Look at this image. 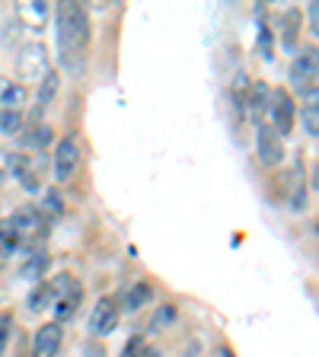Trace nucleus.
<instances>
[{
  "mask_svg": "<svg viewBox=\"0 0 319 357\" xmlns=\"http://www.w3.org/2000/svg\"><path fill=\"white\" fill-rule=\"evenodd\" d=\"M58 48L67 70H83V58L89 48V16L80 3L64 0L58 7Z\"/></svg>",
  "mask_w": 319,
  "mask_h": 357,
  "instance_id": "1",
  "label": "nucleus"
},
{
  "mask_svg": "<svg viewBox=\"0 0 319 357\" xmlns=\"http://www.w3.org/2000/svg\"><path fill=\"white\" fill-rule=\"evenodd\" d=\"M48 287H52V310H54V319H58V326H61V322L71 319V316H74V310L80 306L83 287H80V281H77L74 275H67V271L54 275L52 281H48Z\"/></svg>",
  "mask_w": 319,
  "mask_h": 357,
  "instance_id": "2",
  "label": "nucleus"
},
{
  "mask_svg": "<svg viewBox=\"0 0 319 357\" xmlns=\"http://www.w3.org/2000/svg\"><path fill=\"white\" fill-rule=\"evenodd\" d=\"M7 227L13 230L16 245H26V249L42 245V239H45V217L38 208H20L7 220Z\"/></svg>",
  "mask_w": 319,
  "mask_h": 357,
  "instance_id": "3",
  "label": "nucleus"
},
{
  "mask_svg": "<svg viewBox=\"0 0 319 357\" xmlns=\"http://www.w3.org/2000/svg\"><path fill=\"white\" fill-rule=\"evenodd\" d=\"M22 80H42L48 70V48L42 42H29L20 48V61H16Z\"/></svg>",
  "mask_w": 319,
  "mask_h": 357,
  "instance_id": "4",
  "label": "nucleus"
},
{
  "mask_svg": "<svg viewBox=\"0 0 319 357\" xmlns=\"http://www.w3.org/2000/svg\"><path fill=\"white\" fill-rule=\"evenodd\" d=\"M268 115H272V125L268 128L284 141V137L290 134V128H294V99H290L288 89H275V93H272Z\"/></svg>",
  "mask_w": 319,
  "mask_h": 357,
  "instance_id": "5",
  "label": "nucleus"
},
{
  "mask_svg": "<svg viewBox=\"0 0 319 357\" xmlns=\"http://www.w3.org/2000/svg\"><path fill=\"white\" fill-rule=\"evenodd\" d=\"M290 83H294V89H300L304 96L316 93V48L304 52L290 64Z\"/></svg>",
  "mask_w": 319,
  "mask_h": 357,
  "instance_id": "6",
  "label": "nucleus"
},
{
  "mask_svg": "<svg viewBox=\"0 0 319 357\" xmlns=\"http://www.w3.org/2000/svg\"><path fill=\"white\" fill-rule=\"evenodd\" d=\"M77 163H80V147H77L74 137L58 141V147H54V178L67 182L77 172Z\"/></svg>",
  "mask_w": 319,
  "mask_h": 357,
  "instance_id": "7",
  "label": "nucleus"
},
{
  "mask_svg": "<svg viewBox=\"0 0 319 357\" xmlns=\"http://www.w3.org/2000/svg\"><path fill=\"white\" fill-rule=\"evenodd\" d=\"M61 338H64V332H61L58 322H45V326L36 332L32 357H54L61 351Z\"/></svg>",
  "mask_w": 319,
  "mask_h": 357,
  "instance_id": "8",
  "label": "nucleus"
},
{
  "mask_svg": "<svg viewBox=\"0 0 319 357\" xmlns=\"http://www.w3.org/2000/svg\"><path fill=\"white\" fill-rule=\"evenodd\" d=\"M259 160L265 166H278L284 160V141L268 125H259Z\"/></svg>",
  "mask_w": 319,
  "mask_h": 357,
  "instance_id": "9",
  "label": "nucleus"
},
{
  "mask_svg": "<svg viewBox=\"0 0 319 357\" xmlns=\"http://www.w3.org/2000/svg\"><path fill=\"white\" fill-rule=\"evenodd\" d=\"M268 102H272V89L265 83L249 86V93H246V115H249L253 125H262V119L268 115Z\"/></svg>",
  "mask_w": 319,
  "mask_h": 357,
  "instance_id": "10",
  "label": "nucleus"
},
{
  "mask_svg": "<svg viewBox=\"0 0 319 357\" xmlns=\"http://www.w3.org/2000/svg\"><path fill=\"white\" fill-rule=\"evenodd\" d=\"M119 326V310L112 306V300H99L93 316H89V332L93 335H112Z\"/></svg>",
  "mask_w": 319,
  "mask_h": 357,
  "instance_id": "11",
  "label": "nucleus"
},
{
  "mask_svg": "<svg viewBox=\"0 0 319 357\" xmlns=\"http://www.w3.org/2000/svg\"><path fill=\"white\" fill-rule=\"evenodd\" d=\"M10 169L16 172V178L22 182V188H29V192H36V188H38V178H36V166H32V156L13 153V156H10Z\"/></svg>",
  "mask_w": 319,
  "mask_h": 357,
  "instance_id": "12",
  "label": "nucleus"
},
{
  "mask_svg": "<svg viewBox=\"0 0 319 357\" xmlns=\"http://www.w3.org/2000/svg\"><path fill=\"white\" fill-rule=\"evenodd\" d=\"M58 86H61L58 70H45V77L38 80V112H42L45 105H48L54 96H58Z\"/></svg>",
  "mask_w": 319,
  "mask_h": 357,
  "instance_id": "13",
  "label": "nucleus"
},
{
  "mask_svg": "<svg viewBox=\"0 0 319 357\" xmlns=\"http://www.w3.org/2000/svg\"><path fill=\"white\" fill-rule=\"evenodd\" d=\"M0 105H3V112H20L26 105V86H20V83L3 86L0 89Z\"/></svg>",
  "mask_w": 319,
  "mask_h": 357,
  "instance_id": "14",
  "label": "nucleus"
},
{
  "mask_svg": "<svg viewBox=\"0 0 319 357\" xmlns=\"http://www.w3.org/2000/svg\"><path fill=\"white\" fill-rule=\"evenodd\" d=\"M300 119H304V131L310 134V137H316V134H319V105H316V93H310V96H306V105L300 109Z\"/></svg>",
  "mask_w": 319,
  "mask_h": 357,
  "instance_id": "15",
  "label": "nucleus"
},
{
  "mask_svg": "<svg viewBox=\"0 0 319 357\" xmlns=\"http://www.w3.org/2000/svg\"><path fill=\"white\" fill-rule=\"evenodd\" d=\"M20 16L26 22H32V26H42L45 20H48V3L45 0H32V3H22L20 7Z\"/></svg>",
  "mask_w": 319,
  "mask_h": 357,
  "instance_id": "16",
  "label": "nucleus"
},
{
  "mask_svg": "<svg viewBox=\"0 0 319 357\" xmlns=\"http://www.w3.org/2000/svg\"><path fill=\"white\" fill-rule=\"evenodd\" d=\"M48 268V252H45V245H36L32 249V255H29V261L22 265V275L26 278H38Z\"/></svg>",
  "mask_w": 319,
  "mask_h": 357,
  "instance_id": "17",
  "label": "nucleus"
},
{
  "mask_svg": "<svg viewBox=\"0 0 319 357\" xmlns=\"http://www.w3.org/2000/svg\"><path fill=\"white\" fill-rule=\"evenodd\" d=\"M150 294H154V290H150V284H134L131 290H128V297H125V310L128 312H134V310H141L144 303H147L150 300Z\"/></svg>",
  "mask_w": 319,
  "mask_h": 357,
  "instance_id": "18",
  "label": "nucleus"
},
{
  "mask_svg": "<svg viewBox=\"0 0 319 357\" xmlns=\"http://www.w3.org/2000/svg\"><path fill=\"white\" fill-rule=\"evenodd\" d=\"M29 310H36V312L52 310V287H48V284H38V287L32 290V297H29Z\"/></svg>",
  "mask_w": 319,
  "mask_h": 357,
  "instance_id": "19",
  "label": "nucleus"
},
{
  "mask_svg": "<svg viewBox=\"0 0 319 357\" xmlns=\"http://www.w3.org/2000/svg\"><path fill=\"white\" fill-rule=\"evenodd\" d=\"M22 131V115L20 112H3L0 109V134H20Z\"/></svg>",
  "mask_w": 319,
  "mask_h": 357,
  "instance_id": "20",
  "label": "nucleus"
},
{
  "mask_svg": "<svg viewBox=\"0 0 319 357\" xmlns=\"http://www.w3.org/2000/svg\"><path fill=\"white\" fill-rule=\"evenodd\" d=\"M297 22H300V13L288 10V20H284V45L288 48H294V42H297Z\"/></svg>",
  "mask_w": 319,
  "mask_h": 357,
  "instance_id": "21",
  "label": "nucleus"
},
{
  "mask_svg": "<svg viewBox=\"0 0 319 357\" xmlns=\"http://www.w3.org/2000/svg\"><path fill=\"white\" fill-rule=\"evenodd\" d=\"M45 211H48L52 217L64 214V201H61V195L54 192V188H52V192H45Z\"/></svg>",
  "mask_w": 319,
  "mask_h": 357,
  "instance_id": "22",
  "label": "nucleus"
},
{
  "mask_svg": "<svg viewBox=\"0 0 319 357\" xmlns=\"http://www.w3.org/2000/svg\"><path fill=\"white\" fill-rule=\"evenodd\" d=\"M48 137H52V128H48V125H36V128H32V134H26V141L36 144V147H42Z\"/></svg>",
  "mask_w": 319,
  "mask_h": 357,
  "instance_id": "23",
  "label": "nucleus"
},
{
  "mask_svg": "<svg viewBox=\"0 0 319 357\" xmlns=\"http://www.w3.org/2000/svg\"><path fill=\"white\" fill-rule=\"evenodd\" d=\"M10 338V316H0V357H3V344Z\"/></svg>",
  "mask_w": 319,
  "mask_h": 357,
  "instance_id": "24",
  "label": "nucleus"
},
{
  "mask_svg": "<svg viewBox=\"0 0 319 357\" xmlns=\"http://www.w3.org/2000/svg\"><path fill=\"white\" fill-rule=\"evenodd\" d=\"M290 208H294V211H304L306 208V188H297V192H294V198H290Z\"/></svg>",
  "mask_w": 319,
  "mask_h": 357,
  "instance_id": "25",
  "label": "nucleus"
},
{
  "mask_svg": "<svg viewBox=\"0 0 319 357\" xmlns=\"http://www.w3.org/2000/svg\"><path fill=\"white\" fill-rule=\"evenodd\" d=\"M83 357H105V348L99 342H87V348H83Z\"/></svg>",
  "mask_w": 319,
  "mask_h": 357,
  "instance_id": "26",
  "label": "nucleus"
},
{
  "mask_svg": "<svg viewBox=\"0 0 319 357\" xmlns=\"http://www.w3.org/2000/svg\"><path fill=\"white\" fill-rule=\"evenodd\" d=\"M141 348H144L141 338H131V344H128V348L121 351V357H138V351H141Z\"/></svg>",
  "mask_w": 319,
  "mask_h": 357,
  "instance_id": "27",
  "label": "nucleus"
},
{
  "mask_svg": "<svg viewBox=\"0 0 319 357\" xmlns=\"http://www.w3.org/2000/svg\"><path fill=\"white\" fill-rule=\"evenodd\" d=\"M259 42H262V54H265V58H272V32L262 29V38H259Z\"/></svg>",
  "mask_w": 319,
  "mask_h": 357,
  "instance_id": "28",
  "label": "nucleus"
},
{
  "mask_svg": "<svg viewBox=\"0 0 319 357\" xmlns=\"http://www.w3.org/2000/svg\"><path fill=\"white\" fill-rule=\"evenodd\" d=\"M306 13H310V32H316V26H319V7H316V3H310V10H306Z\"/></svg>",
  "mask_w": 319,
  "mask_h": 357,
  "instance_id": "29",
  "label": "nucleus"
},
{
  "mask_svg": "<svg viewBox=\"0 0 319 357\" xmlns=\"http://www.w3.org/2000/svg\"><path fill=\"white\" fill-rule=\"evenodd\" d=\"M214 357H233V351H230V348H227V344H221V348H217V351H214Z\"/></svg>",
  "mask_w": 319,
  "mask_h": 357,
  "instance_id": "30",
  "label": "nucleus"
},
{
  "mask_svg": "<svg viewBox=\"0 0 319 357\" xmlns=\"http://www.w3.org/2000/svg\"><path fill=\"white\" fill-rule=\"evenodd\" d=\"M166 319H172V306H163V310H160V322H166Z\"/></svg>",
  "mask_w": 319,
  "mask_h": 357,
  "instance_id": "31",
  "label": "nucleus"
},
{
  "mask_svg": "<svg viewBox=\"0 0 319 357\" xmlns=\"http://www.w3.org/2000/svg\"><path fill=\"white\" fill-rule=\"evenodd\" d=\"M138 357H160V351H156V348H144Z\"/></svg>",
  "mask_w": 319,
  "mask_h": 357,
  "instance_id": "32",
  "label": "nucleus"
},
{
  "mask_svg": "<svg viewBox=\"0 0 319 357\" xmlns=\"http://www.w3.org/2000/svg\"><path fill=\"white\" fill-rule=\"evenodd\" d=\"M0 178H3V172H0Z\"/></svg>",
  "mask_w": 319,
  "mask_h": 357,
  "instance_id": "33",
  "label": "nucleus"
}]
</instances>
